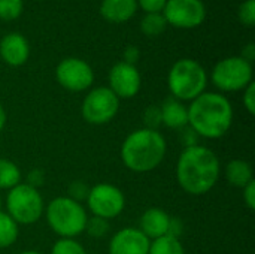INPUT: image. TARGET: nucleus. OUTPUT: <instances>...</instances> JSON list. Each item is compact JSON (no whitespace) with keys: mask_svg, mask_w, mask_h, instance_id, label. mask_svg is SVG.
<instances>
[{"mask_svg":"<svg viewBox=\"0 0 255 254\" xmlns=\"http://www.w3.org/2000/svg\"><path fill=\"white\" fill-rule=\"evenodd\" d=\"M221 166L217 154L203 145L185 147L176 163V180L184 192L193 196L206 195L220 178Z\"/></svg>","mask_w":255,"mask_h":254,"instance_id":"obj_1","label":"nucleus"},{"mask_svg":"<svg viewBox=\"0 0 255 254\" xmlns=\"http://www.w3.org/2000/svg\"><path fill=\"white\" fill-rule=\"evenodd\" d=\"M188 109V126L202 138L218 139L224 136L233 124V108L229 99L220 93L205 91Z\"/></svg>","mask_w":255,"mask_h":254,"instance_id":"obj_2","label":"nucleus"},{"mask_svg":"<svg viewBox=\"0 0 255 254\" xmlns=\"http://www.w3.org/2000/svg\"><path fill=\"white\" fill-rule=\"evenodd\" d=\"M167 144L158 130L146 127L131 132L121 145V160L127 169L136 174H146L161 165L166 157Z\"/></svg>","mask_w":255,"mask_h":254,"instance_id":"obj_3","label":"nucleus"},{"mask_svg":"<svg viewBox=\"0 0 255 254\" xmlns=\"http://www.w3.org/2000/svg\"><path fill=\"white\" fill-rule=\"evenodd\" d=\"M45 216L49 228L61 238H75L81 235L85 231L88 219L85 208L69 196L52 199L45 208Z\"/></svg>","mask_w":255,"mask_h":254,"instance_id":"obj_4","label":"nucleus"},{"mask_svg":"<svg viewBox=\"0 0 255 254\" xmlns=\"http://www.w3.org/2000/svg\"><path fill=\"white\" fill-rule=\"evenodd\" d=\"M208 75L205 67L191 58L178 60L167 76V85L172 97L181 102H191L205 93Z\"/></svg>","mask_w":255,"mask_h":254,"instance_id":"obj_5","label":"nucleus"},{"mask_svg":"<svg viewBox=\"0 0 255 254\" xmlns=\"http://www.w3.org/2000/svg\"><path fill=\"white\" fill-rule=\"evenodd\" d=\"M6 210L18 225H33L42 217L45 204L37 189L27 183H19L9 190L6 196Z\"/></svg>","mask_w":255,"mask_h":254,"instance_id":"obj_6","label":"nucleus"},{"mask_svg":"<svg viewBox=\"0 0 255 254\" xmlns=\"http://www.w3.org/2000/svg\"><path fill=\"white\" fill-rule=\"evenodd\" d=\"M211 79L221 91L245 90L253 82V64L242 57H227L215 64Z\"/></svg>","mask_w":255,"mask_h":254,"instance_id":"obj_7","label":"nucleus"},{"mask_svg":"<svg viewBox=\"0 0 255 254\" xmlns=\"http://www.w3.org/2000/svg\"><path fill=\"white\" fill-rule=\"evenodd\" d=\"M120 109V99L108 88L97 87L88 91L82 100V118L93 126H102L112 121Z\"/></svg>","mask_w":255,"mask_h":254,"instance_id":"obj_8","label":"nucleus"},{"mask_svg":"<svg viewBox=\"0 0 255 254\" xmlns=\"http://www.w3.org/2000/svg\"><path fill=\"white\" fill-rule=\"evenodd\" d=\"M87 205L93 216L111 220L123 213L126 207V198L117 186L100 183L90 189Z\"/></svg>","mask_w":255,"mask_h":254,"instance_id":"obj_9","label":"nucleus"},{"mask_svg":"<svg viewBox=\"0 0 255 254\" xmlns=\"http://www.w3.org/2000/svg\"><path fill=\"white\" fill-rule=\"evenodd\" d=\"M55 78L64 90L79 93L88 90L93 85L94 72L87 61L69 57L58 63L55 69Z\"/></svg>","mask_w":255,"mask_h":254,"instance_id":"obj_10","label":"nucleus"},{"mask_svg":"<svg viewBox=\"0 0 255 254\" xmlns=\"http://www.w3.org/2000/svg\"><path fill=\"white\" fill-rule=\"evenodd\" d=\"M163 15L173 27L194 28L205 21L206 7L202 0H167Z\"/></svg>","mask_w":255,"mask_h":254,"instance_id":"obj_11","label":"nucleus"},{"mask_svg":"<svg viewBox=\"0 0 255 254\" xmlns=\"http://www.w3.org/2000/svg\"><path fill=\"white\" fill-rule=\"evenodd\" d=\"M109 90L118 99H131L134 97L142 87V78L136 66L118 61L109 70Z\"/></svg>","mask_w":255,"mask_h":254,"instance_id":"obj_12","label":"nucleus"},{"mask_svg":"<svg viewBox=\"0 0 255 254\" xmlns=\"http://www.w3.org/2000/svg\"><path fill=\"white\" fill-rule=\"evenodd\" d=\"M151 240H148L136 228H124L118 231L108 247L109 254H148Z\"/></svg>","mask_w":255,"mask_h":254,"instance_id":"obj_13","label":"nucleus"},{"mask_svg":"<svg viewBox=\"0 0 255 254\" xmlns=\"http://www.w3.org/2000/svg\"><path fill=\"white\" fill-rule=\"evenodd\" d=\"M28 55L30 46L22 34L10 33L0 40V57L6 64L12 67L22 66L28 60Z\"/></svg>","mask_w":255,"mask_h":254,"instance_id":"obj_14","label":"nucleus"},{"mask_svg":"<svg viewBox=\"0 0 255 254\" xmlns=\"http://www.w3.org/2000/svg\"><path fill=\"white\" fill-rule=\"evenodd\" d=\"M170 223L172 217L161 208H148L142 217H140V225L139 231L148 238V240H157L160 237L169 235L170 231Z\"/></svg>","mask_w":255,"mask_h":254,"instance_id":"obj_15","label":"nucleus"},{"mask_svg":"<svg viewBox=\"0 0 255 254\" xmlns=\"http://www.w3.org/2000/svg\"><path fill=\"white\" fill-rule=\"evenodd\" d=\"M137 10L136 0H103L100 4V15L114 24L127 22Z\"/></svg>","mask_w":255,"mask_h":254,"instance_id":"obj_16","label":"nucleus"},{"mask_svg":"<svg viewBox=\"0 0 255 254\" xmlns=\"http://www.w3.org/2000/svg\"><path fill=\"white\" fill-rule=\"evenodd\" d=\"M161 123L169 127V129H182L188 126V109L187 106L175 99V97H167L161 106Z\"/></svg>","mask_w":255,"mask_h":254,"instance_id":"obj_17","label":"nucleus"},{"mask_svg":"<svg viewBox=\"0 0 255 254\" xmlns=\"http://www.w3.org/2000/svg\"><path fill=\"white\" fill-rule=\"evenodd\" d=\"M226 180L230 186L244 189L247 184H250L254 180L253 175V166L242 159H235L227 163L226 166Z\"/></svg>","mask_w":255,"mask_h":254,"instance_id":"obj_18","label":"nucleus"},{"mask_svg":"<svg viewBox=\"0 0 255 254\" xmlns=\"http://www.w3.org/2000/svg\"><path fill=\"white\" fill-rule=\"evenodd\" d=\"M148 254H185V249L179 238L164 235L151 241Z\"/></svg>","mask_w":255,"mask_h":254,"instance_id":"obj_19","label":"nucleus"},{"mask_svg":"<svg viewBox=\"0 0 255 254\" xmlns=\"http://www.w3.org/2000/svg\"><path fill=\"white\" fill-rule=\"evenodd\" d=\"M21 183V169L7 159H0V190H10Z\"/></svg>","mask_w":255,"mask_h":254,"instance_id":"obj_20","label":"nucleus"},{"mask_svg":"<svg viewBox=\"0 0 255 254\" xmlns=\"http://www.w3.org/2000/svg\"><path fill=\"white\" fill-rule=\"evenodd\" d=\"M19 235L18 223L4 211H0V249L10 247Z\"/></svg>","mask_w":255,"mask_h":254,"instance_id":"obj_21","label":"nucleus"},{"mask_svg":"<svg viewBox=\"0 0 255 254\" xmlns=\"http://www.w3.org/2000/svg\"><path fill=\"white\" fill-rule=\"evenodd\" d=\"M167 27V21L161 13H146L143 18H142V22H140V28L143 31V34L146 36H158L161 34Z\"/></svg>","mask_w":255,"mask_h":254,"instance_id":"obj_22","label":"nucleus"},{"mask_svg":"<svg viewBox=\"0 0 255 254\" xmlns=\"http://www.w3.org/2000/svg\"><path fill=\"white\" fill-rule=\"evenodd\" d=\"M51 254H87V252L75 238H60L52 246Z\"/></svg>","mask_w":255,"mask_h":254,"instance_id":"obj_23","label":"nucleus"},{"mask_svg":"<svg viewBox=\"0 0 255 254\" xmlns=\"http://www.w3.org/2000/svg\"><path fill=\"white\" fill-rule=\"evenodd\" d=\"M84 232H87L91 238H103L109 232V220L93 216V217L87 219Z\"/></svg>","mask_w":255,"mask_h":254,"instance_id":"obj_24","label":"nucleus"},{"mask_svg":"<svg viewBox=\"0 0 255 254\" xmlns=\"http://www.w3.org/2000/svg\"><path fill=\"white\" fill-rule=\"evenodd\" d=\"M22 0H0V19L12 21L22 13Z\"/></svg>","mask_w":255,"mask_h":254,"instance_id":"obj_25","label":"nucleus"},{"mask_svg":"<svg viewBox=\"0 0 255 254\" xmlns=\"http://www.w3.org/2000/svg\"><path fill=\"white\" fill-rule=\"evenodd\" d=\"M238 16H239V21L244 25L253 27L255 24V0H247V1H244L239 6Z\"/></svg>","mask_w":255,"mask_h":254,"instance_id":"obj_26","label":"nucleus"},{"mask_svg":"<svg viewBox=\"0 0 255 254\" xmlns=\"http://www.w3.org/2000/svg\"><path fill=\"white\" fill-rule=\"evenodd\" d=\"M143 123H145V127L146 129H151V130H157L163 123H161V111H160V106H149L145 109L143 112Z\"/></svg>","mask_w":255,"mask_h":254,"instance_id":"obj_27","label":"nucleus"},{"mask_svg":"<svg viewBox=\"0 0 255 254\" xmlns=\"http://www.w3.org/2000/svg\"><path fill=\"white\" fill-rule=\"evenodd\" d=\"M67 196L76 202L81 204V201H87V196L90 193V187L84 183V181H73L70 186H69V190H67Z\"/></svg>","mask_w":255,"mask_h":254,"instance_id":"obj_28","label":"nucleus"},{"mask_svg":"<svg viewBox=\"0 0 255 254\" xmlns=\"http://www.w3.org/2000/svg\"><path fill=\"white\" fill-rule=\"evenodd\" d=\"M137 7H142L146 13H161L167 0H136Z\"/></svg>","mask_w":255,"mask_h":254,"instance_id":"obj_29","label":"nucleus"},{"mask_svg":"<svg viewBox=\"0 0 255 254\" xmlns=\"http://www.w3.org/2000/svg\"><path fill=\"white\" fill-rule=\"evenodd\" d=\"M244 106L248 111L250 115L255 114V82L253 81L245 90H244V97H242Z\"/></svg>","mask_w":255,"mask_h":254,"instance_id":"obj_30","label":"nucleus"},{"mask_svg":"<svg viewBox=\"0 0 255 254\" xmlns=\"http://www.w3.org/2000/svg\"><path fill=\"white\" fill-rule=\"evenodd\" d=\"M45 183V172L39 168H34L31 169L28 174H27V184L34 187V189H39L40 186H43Z\"/></svg>","mask_w":255,"mask_h":254,"instance_id":"obj_31","label":"nucleus"},{"mask_svg":"<svg viewBox=\"0 0 255 254\" xmlns=\"http://www.w3.org/2000/svg\"><path fill=\"white\" fill-rule=\"evenodd\" d=\"M244 202L248 210L254 211L255 210V180H253L250 184H247L244 189Z\"/></svg>","mask_w":255,"mask_h":254,"instance_id":"obj_32","label":"nucleus"},{"mask_svg":"<svg viewBox=\"0 0 255 254\" xmlns=\"http://www.w3.org/2000/svg\"><path fill=\"white\" fill-rule=\"evenodd\" d=\"M139 58H140V51H139V48H136V46H128V48L124 49V60H123L124 63L136 66V63L139 61Z\"/></svg>","mask_w":255,"mask_h":254,"instance_id":"obj_33","label":"nucleus"},{"mask_svg":"<svg viewBox=\"0 0 255 254\" xmlns=\"http://www.w3.org/2000/svg\"><path fill=\"white\" fill-rule=\"evenodd\" d=\"M244 60H247L248 63H253V60L255 58V46L254 43H248L244 49H242V55Z\"/></svg>","mask_w":255,"mask_h":254,"instance_id":"obj_34","label":"nucleus"},{"mask_svg":"<svg viewBox=\"0 0 255 254\" xmlns=\"http://www.w3.org/2000/svg\"><path fill=\"white\" fill-rule=\"evenodd\" d=\"M6 121H7L6 109H4V108H3V105L0 103V132L4 129V126H6Z\"/></svg>","mask_w":255,"mask_h":254,"instance_id":"obj_35","label":"nucleus"},{"mask_svg":"<svg viewBox=\"0 0 255 254\" xmlns=\"http://www.w3.org/2000/svg\"><path fill=\"white\" fill-rule=\"evenodd\" d=\"M19 254H42V253H39V252H36V250H25V252H21Z\"/></svg>","mask_w":255,"mask_h":254,"instance_id":"obj_36","label":"nucleus"},{"mask_svg":"<svg viewBox=\"0 0 255 254\" xmlns=\"http://www.w3.org/2000/svg\"><path fill=\"white\" fill-rule=\"evenodd\" d=\"M1 207H3V202H1V198H0V211H3V210H1Z\"/></svg>","mask_w":255,"mask_h":254,"instance_id":"obj_37","label":"nucleus"}]
</instances>
